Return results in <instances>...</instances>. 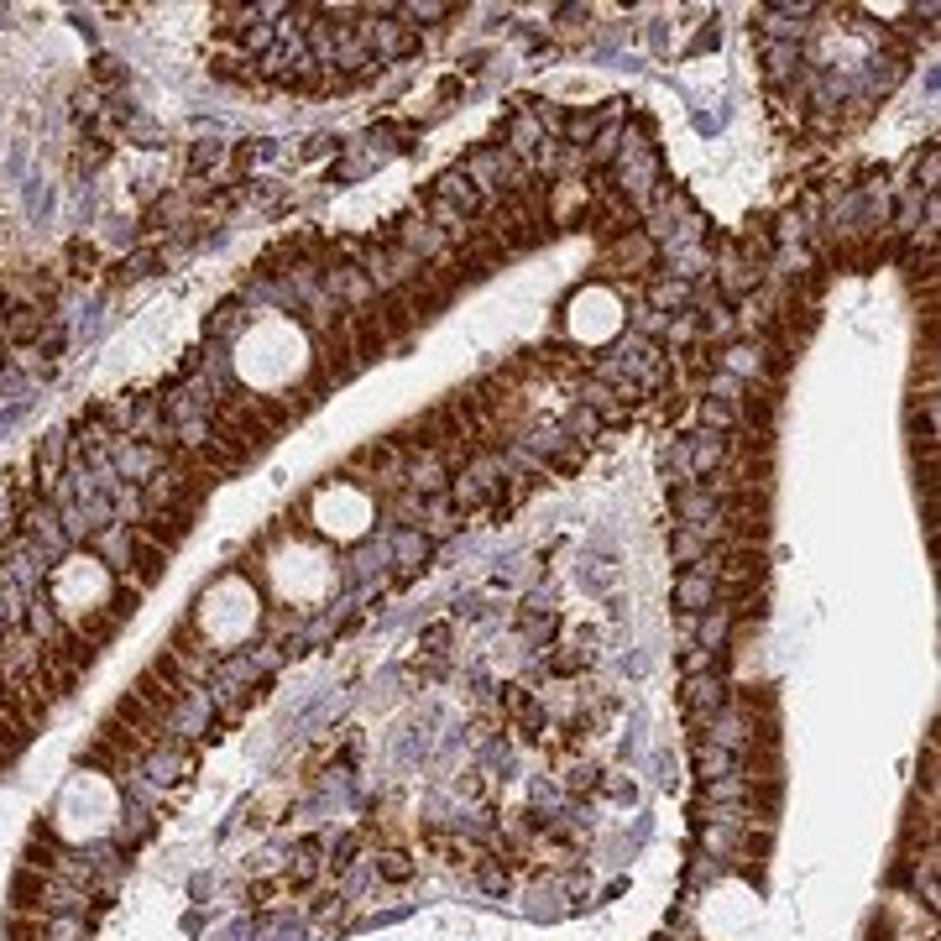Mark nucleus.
Returning a JSON list of instances; mask_svg holds the SVG:
<instances>
[{"instance_id":"nucleus-23","label":"nucleus","mask_w":941,"mask_h":941,"mask_svg":"<svg viewBox=\"0 0 941 941\" xmlns=\"http://www.w3.org/2000/svg\"><path fill=\"white\" fill-rule=\"evenodd\" d=\"M743 795H748V779H743V775L701 779V811H706V805H737Z\"/></svg>"},{"instance_id":"nucleus-34","label":"nucleus","mask_w":941,"mask_h":941,"mask_svg":"<svg viewBox=\"0 0 941 941\" xmlns=\"http://www.w3.org/2000/svg\"><path fill=\"white\" fill-rule=\"evenodd\" d=\"M586 670V649H560L549 654V675H581Z\"/></svg>"},{"instance_id":"nucleus-17","label":"nucleus","mask_w":941,"mask_h":941,"mask_svg":"<svg viewBox=\"0 0 941 941\" xmlns=\"http://www.w3.org/2000/svg\"><path fill=\"white\" fill-rule=\"evenodd\" d=\"M63 628H69V623H63V617L53 612V602H47L43 591H37V596L26 602V634L37 638V643H53V638L63 634Z\"/></svg>"},{"instance_id":"nucleus-13","label":"nucleus","mask_w":941,"mask_h":941,"mask_svg":"<svg viewBox=\"0 0 941 941\" xmlns=\"http://www.w3.org/2000/svg\"><path fill=\"white\" fill-rule=\"evenodd\" d=\"M63 852H69V847L58 843V832H53V826H37V832H32V843H26V852H22V869H37V873L53 879L58 863H63Z\"/></svg>"},{"instance_id":"nucleus-31","label":"nucleus","mask_w":941,"mask_h":941,"mask_svg":"<svg viewBox=\"0 0 941 941\" xmlns=\"http://www.w3.org/2000/svg\"><path fill=\"white\" fill-rule=\"evenodd\" d=\"M423 560H429V539H423V534H414V528H408V534H398V565H403V570H423Z\"/></svg>"},{"instance_id":"nucleus-33","label":"nucleus","mask_w":941,"mask_h":941,"mask_svg":"<svg viewBox=\"0 0 941 941\" xmlns=\"http://www.w3.org/2000/svg\"><path fill=\"white\" fill-rule=\"evenodd\" d=\"M241 325H246L241 304H220V309H214V320H210V335H214V340H231Z\"/></svg>"},{"instance_id":"nucleus-25","label":"nucleus","mask_w":941,"mask_h":941,"mask_svg":"<svg viewBox=\"0 0 941 941\" xmlns=\"http://www.w3.org/2000/svg\"><path fill=\"white\" fill-rule=\"evenodd\" d=\"M225 163V147L220 141H194L188 147V158H184V167H188V178H205V173H214V167Z\"/></svg>"},{"instance_id":"nucleus-5","label":"nucleus","mask_w":941,"mask_h":941,"mask_svg":"<svg viewBox=\"0 0 941 941\" xmlns=\"http://www.w3.org/2000/svg\"><path fill=\"white\" fill-rule=\"evenodd\" d=\"M502 717H508L523 737H544V701L528 690V685H502Z\"/></svg>"},{"instance_id":"nucleus-8","label":"nucleus","mask_w":941,"mask_h":941,"mask_svg":"<svg viewBox=\"0 0 941 941\" xmlns=\"http://www.w3.org/2000/svg\"><path fill=\"white\" fill-rule=\"evenodd\" d=\"M675 607L696 612V617L717 607V576H711L706 565H690V570H681V576H675Z\"/></svg>"},{"instance_id":"nucleus-21","label":"nucleus","mask_w":941,"mask_h":941,"mask_svg":"<svg viewBox=\"0 0 941 941\" xmlns=\"http://www.w3.org/2000/svg\"><path fill=\"white\" fill-rule=\"evenodd\" d=\"M696 775L701 779H728V775H737V753H728V748H717V743H696Z\"/></svg>"},{"instance_id":"nucleus-27","label":"nucleus","mask_w":941,"mask_h":941,"mask_svg":"<svg viewBox=\"0 0 941 941\" xmlns=\"http://www.w3.org/2000/svg\"><path fill=\"white\" fill-rule=\"evenodd\" d=\"M518 628L534 638V643H544V638L555 634V612H544L539 596H528V607H523V617H518Z\"/></svg>"},{"instance_id":"nucleus-24","label":"nucleus","mask_w":941,"mask_h":941,"mask_svg":"<svg viewBox=\"0 0 941 941\" xmlns=\"http://www.w3.org/2000/svg\"><path fill=\"white\" fill-rule=\"evenodd\" d=\"M43 941H94V920L90 916H47Z\"/></svg>"},{"instance_id":"nucleus-2","label":"nucleus","mask_w":941,"mask_h":941,"mask_svg":"<svg viewBox=\"0 0 941 941\" xmlns=\"http://www.w3.org/2000/svg\"><path fill=\"white\" fill-rule=\"evenodd\" d=\"M69 434H43L37 440V450H32V492L37 497H53L58 492V481H63V471H69Z\"/></svg>"},{"instance_id":"nucleus-12","label":"nucleus","mask_w":941,"mask_h":941,"mask_svg":"<svg viewBox=\"0 0 941 941\" xmlns=\"http://www.w3.org/2000/svg\"><path fill=\"white\" fill-rule=\"evenodd\" d=\"M47 329V309L37 304H11V314H5V346H37Z\"/></svg>"},{"instance_id":"nucleus-32","label":"nucleus","mask_w":941,"mask_h":941,"mask_svg":"<svg viewBox=\"0 0 941 941\" xmlns=\"http://www.w3.org/2000/svg\"><path fill=\"white\" fill-rule=\"evenodd\" d=\"M69 272L73 278H94L100 272V252H94L90 241H69Z\"/></svg>"},{"instance_id":"nucleus-38","label":"nucleus","mask_w":941,"mask_h":941,"mask_svg":"<svg viewBox=\"0 0 941 941\" xmlns=\"http://www.w3.org/2000/svg\"><path fill=\"white\" fill-rule=\"evenodd\" d=\"M937 184H941V152L931 147L926 152V194H937Z\"/></svg>"},{"instance_id":"nucleus-11","label":"nucleus","mask_w":941,"mask_h":941,"mask_svg":"<svg viewBox=\"0 0 941 941\" xmlns=\"http://www.w3.org/2000/svg\"><path fill=\"white\" fill-rule=\"evenodd\" d=\"M47 873L37 869H16V879H11V910H22V916H47Z\"/></svg>"},{"instance_id":"nucleus-3","label":"nucleus","mask_w":941,"mask_h":941,"mask_svg":"<svg viewBox=\"0 0 941 941\" xmlns=\"http://www.w3.org/2000/svg\"><path fill=\"white\" fill-rule=\"evenodd\" d=\"M728 675L722 670H711V675H685V690H681V701L685 711H690V728H701L711 711H722L728 706Z\"/></svg>"},{"instance_id":"nucleus-40","label":"nucleus","mask_w":941,"mask_h":941,"mask_svg":"<svg viewBox=\"0 0 941 941\" xmlns=\"http://www.w3.org/2000/svg\"><path fill=\"white\" fill-rule=\"evenodd\" d=\"M5 367H11V346L0 340V372H5Z\"/></svg>"},{"instance_id":"nucleus-15","label":"nucleus","mask_w":941,"mask_h":941,"mask_svg":"<svg viewBox=\"0 0 941 941\" xmlns=\"http://www.w3.org/2000/svg\"><path fill=\"white\" fill-rule=\"evenodd\" d=\"M643 309H654V314H664V309H690V282L681 278H649L643 282Z\"/></svg>"},{"instance_id":"nucleus-26","label":"nucleus","mask_w":941,"mask_h":941,"mask_svg":"<svg viewBox=\"0 0 941 941\" xmlns=\"http://www.w3.org/2000/svg\"><path fill=\"white\" fill-rule=\"evenodd\" d=\"M728 654H732V649H728ZM728 654L701 649V643H685V649H681V670H685V675H711V670H728Z\"/></svg>"},{"instance_id":"nucleus-7","label":"nucleus","mask_w":941,"mask_h":941,"mask_svg":"<svg viewBox=\"0 0 941 941\" xmlns=\"http://www.w3.org/2000/svg\"><path fill=\"white\" fill-rule=\"evenodd\" d=\"M188 528H194V513H178V508H152V513L137 523V534L141 539H152V544H163L167 555L178 549V544L188 539Z\"/></svg>"},{"instance_id":"nucleus-36","label":"nucleus","mask_w":941,"mask_h":941,"mask_svg":"<svg viewBox=\"0 0 941 941\" xmlns=\"http://www.w3.org/2000/svg\"><path fill=\"white\" fill-rule=\"evenodd\" d=\"M90 79H94V84H116V79H120V63H116V58H94Z\"/></svg>"},{"instance_id":"nucleus-37","label":"nucleus","mask_w":941,"mask_h":941,"mask_svg":"<svg viewBox=\"0 0 941 941\" xmlns=\"http://www.w3.org/2000/svg\"><path fill=\"white\" fill-rule=\"evenodd\" d=\"M565 790H596V769H591V764L570 769V775H565Z\"/></svg>"},{"instance_id":"nucleus-14","label":"nucleus","mask_w":941,"mask_h":941,"mask_svg":"<svg viewBox=\"0 0 941 941\" xmlns=\"http://www.w3.org/2000/svg\"><path fill=\"white\" fill-rule=\"evenodd\" d=\"M152 832H158V811L131 800V805H126V816H120V826H116V847H120V852H137V847L147 843Z\"/></svg>"},{"instance_id":"nucleus-22","label":"nucleus","mask_w":941,"mask_h":941,"mask_svg":"<svg viewBox=\"0 0 941 941\" xmlns=\"http://www.w3.org/2000/svg\"><path fill=\"white\" fill-rule=\"evenodd\" d=\"M696 419H701L706 434H737V408L722 398H701L696 403Z\"/></svg>"},{"instance_id":"nucleus-39","label":"nucleus","mask_w":941,"mask_h":941,"mask_svg":"<svg viewBox=\"0 0 941 941\" xmlns=\"http://www.w3.org/2000/svg\"><path fill=\"white\" fill-rule=\"evenodd\" d=\"M11 304H16V299H11V288H5V282H0V320H5V314H11Z\"/></svg>"},{"instance_id":"nucleus-28","label":"nucleus","mask_w":941,"mask_h":941,"mask_svg":"<svg viewBox=\"0 0 941 941\" xmlns=\"http://www.w3.org/2000/svg\"><path fill=\"white\" fill-rule=\"evenodd\" d=\"M737 837L743 832H732V826H701V847H706V858H732L737 852Z\"/></svg>"},{"instance_id":"nucleus-30","label":"nucleus","mask_w":941,"mask_h":941,"mask_svg":"<svg viewBox=\"0 0 941 941\" xmlns=\"http://www.w3.org/2000/svg\"><path fill=\"white\" fill-rule=\"evenodd\" d=\"M47 931V916H22V910H11V920H5V941H43Z\"/></svg>"},{"instance_id":"nucleus-16","label":"nucleus","mask_w":941,"mask_h":941,"mask_svg":"<svg viewBox=\"0 0 941 941\" xmlns=\"http://www.w3.org/2000/svg\"><path fill=\"white\" fill-rule=\"evenodd\" d=\"M706 555H711V539H706L701 528H690V523H675V534H670V560L675 565H701Z\"/></svg>"},{"instance_id":"nucleus-29","label":"nucleus","mask_w":941,"mask_h":941,"mask_svg":"<svg viewBox=\"0 0 941 941\" xmlns=\"http://www.w3.org/2000/svg\"><path fill=\"white\" fill-rule=\"evenodd\" d=\"M137 607H141V586H131V581H120V586L111 591V596H105V607H100V612H111L116 623H126V617H131Z\"/></svg>"},{"instance_id":"nucleus-10","label":"nucleus","mask_w":941,"mask_h":941,"mask_svg":"<svg viewBox=\"0 0 941 941\" xmlns=\"http://www.w3.org/2000/svg\"><path fill=\"white\" fill-rule=\"evenodd\" d=\"M429 194H434V199H445V205H455V210L466 214L471 225H476V220H481V210H487V199H481V194L466 184V173H461V167L440 173V178L429 184Z\"/></svg>"},{"instance_id":"nucleus-1","label":"nucleus","mask_w":941,"mask_h":941,"mask_svg":"<svg viewBox=\"0 0 941 941\" xmlns=\"http://www.w3.org/2000/svg\"><path fill=\"white\" fill-rule=\"evenodd\" d=\"M340 476H356V481H403V450L382 434V440H367L356 450Z\"/></svg>"},{"instance_id":"nucleus-20","label":"nucleus","mask_w":941,"mask_h":941,"mask_svg":"<svg viewBox=\"0 0 941 941\" xmlns=\"http://www.w3.org/2000/svg\"><path fill=\"white\" fill-rule=\"evenodd\" d=\"M476 884L481 894H513V869L497 852H476Z\"/></svg>"},{"instance_id":"nucleus-4","label":"nucleus","mask_w":941,"mask_h":941,"mask_svg":"<svg viewBox=\"0 0 941 941\" xmlns=\"http://www.w3.org/2000/svg\"><path fill=\"white\" fill-rule=\"evenodd\" d=\"M670 513H675V523H690V528H711V523L722 518V502L706 492L701 481H685V487H675V492H670Z\"/></svg>"},{"instance_id":"nucleus-35","label":"nucleus","mask_w":941,"mask_h":941,"mask_svg":"<svg viewBox=\"0 0 941 941\" xmlns=\"http://www.w3.org/2000/svg\"><path fill=\"white\" fill-rule=\"evenodd\" d=\"M450 634H455L450 623H429V628H423V634H419V649H429V654H445Z\"/></svg>"},{"instance_id":"nucleus-6","label":"nucleus","mask_w":941,"mask_h":941,"mask_svg":"<svg viewBox=\"0 0 941 941\" xmlns=\"http://www.w3.org/2000/svg\"><path fill=\"white\" fill-rule=\"evenodd\" d=\"M346 329H351V351L361 367H372V361H382V356L393 351V340L382 335V325L372 320V309H351L346 314Z\"/></svg>"},{"instance_id":"nucleus-18","label":"nucleus","mask_w":941,"mask_h":941,"mask_svg":"<svg viewBox=\"0 0 941 941\" xmlns=\"http://www.w3.org/2000/svg\"><path fill=\"white\" fill-rule=\"evenodd\" d=\"M372 869L382 884H408L414 873H419V858L408 852V847H387V852H376L372 858Z\"/></svg>"},{"instance_id":"nucleus-19","label":"nucleus","mask_w":941,"mask_h":941,"mask_svg":"<svg viewBox=\"0 0 941 941\" xmlns=\"http://www.w3.org/2000/svg\"><path fill=\"white\" fill-rule=\"evenodd\" d=\"M158 267H163V252H158V246H141L131 257L111 262V282H141V278H152Z\"/></svg>"},{"instance_id":"nucleus-9","label":"nucleus","mask_w":941,"mask_h":941,"mask_svg":"<svg viewBox=\"0 0 941 941\" xmlns=\"http://www.w3.org/2000/svg\"><path fill=\"white\" fill-rule=\"evenodd\" d=\"M163 570H167V549L163 544H152V539H141L137 528H131V570H126V581L141 586V591H152L163 581Z\"/></svg>"}]
</instances>
